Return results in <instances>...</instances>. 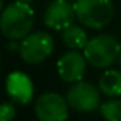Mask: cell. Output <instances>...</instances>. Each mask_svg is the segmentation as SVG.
Instances as JSON below:
<instances>
[{
  "mask_svg": "<svg viewBox=\"0 0 121 121\" xmlns=\"http://www.w3.org/2000/svg\"><path fill=\"white\" fill-rule=\"evenodd\" d=\"M34 24V10L30 3L12 2L7 4L0 17V29L6 39L9 40H23L30 34Z\"/></svg>",
  "mask_w": 121,
  "mask_h": 121,
  "instance_id": "6da1fadb",
  "label": "cell"
},
{
  "mask_svg": "<svg viewBox=\"0 0 121 121\" xmlns=\"http://www.w3.org/2000/svg\"><path fill=\"white\" fill-rule=\"evenodd\" d=\"M120 53L121 46L111 34H98L91 37L83 48V54L88 64L95 69H108L118 60Z\"/></svg>",
  "mask_w": 121,
  "mask_h": 121,
  "instance_id": "7a4b0ae2",
  "label": "cell"
},
{
  "mask_svg": "<svg viewBox=\"0 0 121 121\" xmlns=\"http://www.w3.org/2000/svg\"><path fill=\"white\" fill-rule=\"evenodd\" d=\"M77 20L90 29L100 30L111 23L114 6L111 0H77L74 3Z\"/></svg>",
  "mask_w": 121,
  "mask_h": 121,
  "instance_id": "3957f363",
  "label": "cell"
},
{
  "mask_svg": "<svg viewBox=\"0 0 121 121\" xmlns=\"http://www.w3.org/2000/svg\"><path fill=\"white\" fill-rule=\"evenodd\" d=\"M54 40L46 31H34L20 41L19 54L23 61L29 64H39L53 53Z\"/></svg>",
  "mask_w": 121,
  "mask_h": 121,
  "instance_id": "277c9868",
  "label": "cell"
},
{
  "mask_svg": "<svg viewBox=\"0 0 121 121\" xmlns=\"http://www.w3.org/2000/svg\"><path fill=\"white\" fill-rule=\"evenodd\" d=\"M70 108L77 112H91L101 105V91L95 86L87 81L74 83L66 94Z\"/></svg>",
  "mask_w": 121,
  "mask_h": 121,
  "instance_id": "5b68a950",
  "label": "cell"
},
{
  "mask_svg": "<svg viewBox=\"0 0 121 121\" xmlns=\"http://www.w3.org/2000/svg\"><path fill=\"white\" fill-rule=\"evenodd\" d=\"M67 98L58 93H44L34 104V112L39 121H66L69 117Z\"/></svg>",
  "mask_w": 121,
  "mask_h": 121,
  "instance_id": "8992f818",
  "label": "cell"
},
{
  "mask_svg": "<svg viewBox=\"0 0 121 121\" xmlns=\"http://www.w3.org/2000/svg\"><path fill=\"white\" fill-rule=\"evenodd\" d=\"M76 17L74 4L69 0H53L44 10V24L53 30H64L73 24Z\"/></svg>",
  "mask_w": 121,
  "mask_h": 121,
  "instance_id": "52a82bcc",
  "label": "cell"
},
{
  "mask_svg": "<svg viewBox=\"0 0 121 121\" xmlns=\"http://www.w3.org/2000/svg\"><path fill=\"white\" fill-rule=\"evenodd\" d=\"M87 58L78 50H70L64 53L57 61V73L63 81L74 84L83 80L87 67Z\"/></svg>",
  "mask_w": 121,
  "mask_h": 121,
  "instance_id": "ba28073f",
  "label": "cell"
},
{
  "mask_svg": "<svg viewBox=\"0 0 121 121\" xmlns=\"http://www.w3.org/2000/svg\"><path fill=\"white\" fill-rule=\"evenodd\" d=\"M6 91L13 103L26 105L33 98L34 87L29 76L22 71H13L6 78Z\"/></svg>",
  "mask_w": 121,
  "mask_h": 121,
  "instance_id": "9c48e42d",
  "label": "cell"
},
{
  "mask_svg": "<svg viewBox=\"0 0 121 121\" xmlns=\"http://www.w3.org/2000/svg\"><path fill=\"white\" fill-rule=\"evenodd\" d=\"M100 91L111 98L121 95V70H107L98 80Z\"/></svg>",
  "mask_w": 121,
  "mask_h": 121,
  "instance_id": "30bf717a",
  "label": "cell"
},
{
  "mask_svg": "<svg viewBox=\"0 0 121 121\" xmlns=\"http://www.w3.org/2000/svg\"><path fill=\"white\" fill-rule=\"evenodd\" d=\"M61 39L70 50H81L90 40L86 30L77 24H70L69 27H66L61 33Z\"/></svg>",
  "mask_w": 121,
  "mask_h": 121,
  "instance_id": "8fae6325",
  "label": "cell"
},
{
  "mask_svg": "<svg viewBox=\"0 0 121 121\" xmlns=\"http://www.w3.org/2000/svg\"><path fill=\"white\" fill-rule=\"evenodd\" d=\"M101 115L105 121H121V100H107L100 105Z\"/></svg>",
  "mask_w": 121,
  "mask_h": 121,
  "instance_id": "7c38bea8",
  "label": "cell"
},
{
  "mask_svg": "<svg viewBox=\"0 0 121 121\" xmlns=\"http://www.w3.org/2000/svg\"><path fill=\"white\" fill-rule=\"evenodd\" d=\"M16 117V107L10 101H4L0 108V121H13Z\"/></svg>",
  "mask_w": 121,
  "mask_h": 121,
  "instance_id": "4fadbf2b",
  "label": "cell"
},
{
  "mask_svg": "<svg viewBox=\"0 0 121 121\" xmlns=\"http://www.w3.org/2000/svg\"><path fill=\"white\" fill-rule=\"evenodd\" d=\"M16 41H17V40H12L10 43H7V50H10V51H19L20 44H17Z\"/></svg>",
  "mask_w": 121,
  "mask_h": 121,
  "instance_id": "5bb4252c",
  "label": "cell"
},
{
  "mask_svg": "<svg viewBox=\"0 0 121 121\" xmlns=\"http://www.w3.org/2000/svg\"><path fill=\"white\" fill-rule=\"evenodd\" d=\"M19 2H24V3H31L33 0H19Z\"/></svg>",
  "mask_w": 121,
  "mask_h": 121,
  "instance_id": "9a60e30c",
  "label": "cell"
},
{
  "mask_svg": "<svg viewBox=\"0 0 121 121\" xmlns=\"http://www.w3.org/2000/svg\"><path fill=\"white\" fill-rule=\"evenodd\" d=\"M118 64H120V69H121V53H120V57H118Z\"/></svg>",
  "mask_w": 121,
  "mask_h": 121,
  "instance_id": "2e32d148",
  "label": "cell"
},
{
  "mask_svg": "<svg viewBox=\"0 0 121 121\" xmlns=\"http://www.w3.org/2000/svg\"><path fill=\"white\" fill-rule=\"evenodd\" d=\"M69 2H71V3H73V4H74V3H76V2H77V0H69Z\"/></svg>",
  "mask_w": 121,
  "mask_h": 121,
  "instance_id": "e0dca14e",
  "label": "cell"
}]
</instances>
